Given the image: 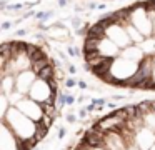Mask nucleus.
Here are the masks:
<instances>
[{"instance_id":"1","label":"nucleus","mask_w":155,"mask_h":150,"mask_svg":"<svg viewBox=\"0 0 155 150\" xmlns=\"http://www.w3.org/2000/svg\"><path fill=\"white\" fill-rule=\"evenodd\" d=\"M2 123L7 125L8 128L17 135V138L20 140V145L30 142V140H35V142H37L35 137H37L40 123H35L34 120H30L27 115H24L17 107H10L8 112L5 113V115H2Z\"/></svg>"},{"instance_id":"2","label":"nucleus","mask_w":155,"mask_h":150,"mask_svg":"<svg viewBox=\"0 0 155 150\" xmlns=\"http://www.w3.org/2000/svg\"><path fill=\"white\" fill-rule=\"evenodd\" d=\"M14 107H17L24 115H27L28 118L34 120L35 123H42V120H44L45 115H47L44 105L38 103V102H35V100H32V98H28V97H25L24 100H20V102H18L17 105H14Z\"/></svg>"},{"instance_id":"3","label":"nucleus","mask_w":155,"mask_h":150,"mask_svg":"<svg viewBox=\"0 0 155 150\" xmlns=\"http://www.w3.org/2000/svg\"><path fill=\"white\" fill-rule=\"evenodd\" d=\"M75 120H77V118H75V115H72V113H70V115H67V122L68 123H74Z\"/></svg>"},{"instance_id":"4","label":"nucleus","mask_w":155,"mask_h":150,"mask_svg":"<svg viewBox=\"0 0 155 150\" xmlns=\"http://www.w3.org/2000/svg\"><path fill=\"white\" fill-rule=\"evenodd\" d=\"M58 137H60V138H62V137H65V128H60V132H58Z\"/></svg>"}]
</instances>
